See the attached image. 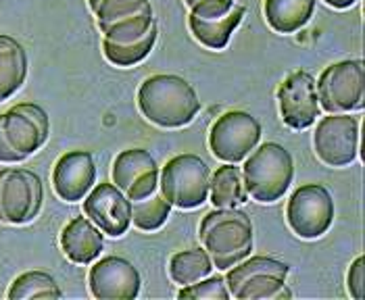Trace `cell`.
Wrapping results in <instances>:
<instances>
[{
	"label": "cell",
	"mask_w": 365,
	"mask_h": 300,
	"mask_svg": "<svg viewBox=\"0 0 365 300\" xmlns=\"http://www.w3.org/2000/svg\"><path fill=\"white\" fill-rule=\"evenodd\" d=\"M142 115L159 128H184L200 110V100L190 83L180 76L159 73L144 80L138 90Z\"/></svg>",
	"instance_id": "obj_1"
},
{
	"label": "cell",
	"mask_w": 365,
	"mask_h": 300,
	"mask_svg": "<svg viewBox=\"0 0 365 300\" xmlns=\"http://www.w3.org/2000/svg\"><path fill=\"white\" fill-rule=\"evenodd\" d=\"M198 236L213 267L225 271L251 254L253 221L238 209H215L202 217Z\"/></svg>",
	"instance_id": "obj_2"
},
{
	"label": "cell",
	"mask_w": 365,
	"mask_h": 300,
	"mask_svg": "<svg viewBox=\"0 0 365 300\" xmlns=\"http://www.w3.org/2000/svg\"><path fill=\"white\" fill-rule=\"evenodd\" d=\"M242 177L249 196L257 202H276L292 184V155L278 142H265L247 159Z\"/></svg>",
	"instance_id": "obj_3"
},
{
	"label": "cell",
	"mask_w": 365,
	"mask_h": 300,
	"mask_svg": "<svg viewBox=\"0 0 365 300\" xmlns=\"http://www.w3.org/2000/svg\"><path fill=\"white\" fill-rule=\"evenodd\" d=\"M290 267L272 257H251L230 267L225 286L230 296L238 300H282L292 292L286 286Z\"/></svg>",
	"instance_id": "obj_4"
},
{
	"label": "cell",
	"mask_w": 365,
	"mask_h": 300,
	"mask_svg": "<svg viewBox=\"0 0 365 300\" xmlns=\"http://www.w3.org/2000/svg\"><path fill=\"white\" fill-rule=\"evenodd\" d=\"M88 4L105 33L103 40L117 46L136 44L157 26L150 0H88Z\"/></svg>",
	"instance_id": "obj_5"
},
{
	"label": "cell",
	"mask_w": 365,
	"mask_h": 300,
	"mask_svg": "<svg viewBox=\"0 0 365 300\" xmlns=\"http://www.w3.org/2000/svg\"><path fill=\"white\" fill-rule=\"evenodd\" d=\"M211 169L197 155H178L159 175L161 194L171 207L197 209L209 196Z\"/></svg>",
	"instance_id": "obj_6"
},
{
	"label": "cell",
	"mask_w": 365,
	"mask_h": 300,
	"mask_svg": "<svg viewBox=\"0 0 365 300\" xmlns=\"http://www.w3.org/2000/svg\"><path fill=\"white\" fill-rule=\"evenodd\" d=\"M319 107L328 113H353L365 105L364 61H340L324 69L315 83Z\"/></svg>",
	"instance_id": "obj_7"
},
{
	"label": "cell",
	"mask_w": 365,
	"mask_h": 300,
	"mask_svg": "<svg viewBox=\"0 0 365 300\" xmlns=\"http://www.w3.org/2000/svg\"><path fill=\"white\" fill-rule=\"evenodd\" d=\"M44 200L42 180L24 167L0 169V221L24 225L38 217Z\"/></svg>",
	"instance_id": "obj_8"
},
{
	"label": "cell",
	"mask_w": 365,
	"mask_h": 300,
	"mask_svg": "<svg viewBox=\"0 0 365 300\" xmlns=\"http://www.w3.org/2000/svg\"><path fill=\"white\" fill-rule=\"evenodd\" d=\"M286 219L290 229L303 238H322L334 221V200L322 184L301 186L288 200Z\"/></svg>",
	"instance_id": "obj_9"
},
{
	"label": "cell",
	"mask_w": 365,
	"mask_h": 300,
	"mask_svg": "<svg viewBox=\"0 0 365 300\" xmlns=\"http://www.w3.org/2000/svg\"><path fill=\"white\" fill-rule=\"evenodd\" d=\"M261 140V123L251 113L230 110L222 115L209 134L211 152L225 163H240Z\"/></svg>",
	"instance_id": "obj_10"
},
{
	"label": "cell",
	"mask_w": 365,
	"mask_h": 300,
	"mask_svg": "<svg viewBox=\"0 0 365 300\" xmlns=\"http://www.w3.org/2000/svg\"><path fill=\"white\" fill-rule=\"evenodd\" d=\"M315 155L328 167L351 165L359 155V121L349 113H330L317 123Z\"/></svg>",
	"instance_id": "obj_11"
},
{
	"label": "cell",
	"mask_w": 365,
	"mask_h": 300,
	"mask_svg": "<svg viewBox=\"0 0 365 300\" xmlns=\"http://www.w3.org/2000/svg\"><path fill=\"white\" fill-rule=\"evenodd\" d=\"M2 130L9 144L24 159H28L46 144L51 134V121L40 105L21 103L2 113Z\"/></svg>",
	"instance_id": "obj_12"
},
{
	"label": "cell",
	"mask_w": 365,
	"mask_h": 300,
	"mask_svg": "<svg viewBox=\"0 0 365 300\" xmlns=\"http://www.w3.org/2000/svg\"><path fill=\"white\" fill-rule=\"evenodd\" d=\"M282 121L292 130H307L319 117V98L309 71L290 73L278 88Z\"/></svg>",
	"instance_id": "obj_13"
},
{
	"label": "cell",
	"mask_w": 365,
	"mask_h": 300,
	"mask_svg": "<svg viewBox=\"0 0 365 300\" xmlns=\"http://www.w3.org/2000/svg\"><path fill=\"white\" fill-rule=\"evenodd\" d=\"M90 292L101 300H134L140 294V271L123 257L101 259L88 275Z\"/></svg>",
	"instance_id": "obj_14"
},
{
	"label": "cell",
	"mask_w": 365,
	"mask_h": 300,
	"mask_svg": "<svg viewBox=\"0 0 365 300\" xmlns=\"http://www.w3.org/2000/svg\"><path fill=\"white\" fill-rule=\"evenodd\" d=\"M84 213L103 234L119 238L132 225V205L115 184H98L86 196Z\"/></svg>",
	"instance_id": "obj_15"
},
{
	"label": "cell",
	"mask_w": 365,
	"mask_h": 300,
	"mask_svg": "<svg viewBox=\"0 0 365 300\" xmlns=\"http://www.w3.org/2000/svg\"><path fill=\"white\" fill-rule=\"evenodd\" d=\"M159 165L150 152L130 148L117 155L113 163V182L128 196L130 202L140 200L159 188Z\"/></svg>",
	"instance_id": "obj_16"
},
{
	"label": "cell",
	"mask_w": 365,
	"mask_h": 300,
	"mask_svg": "<svg viewBox=\"0 0 365 300\" xmlns=\"http://www.w3.org/2000/svg\"><path fill=\"white\" fill-rule=\"evenodd\" d=\"M96 182V165L90 152L71 150L65 152L55 163L53 171V188L56 196L65 202H78Z\"/></svg>",
	"instance_id": "obj_17"
},
{
	"label": "cell",
	"mask_w": 365,
	"mask_h": 300,
	"mask_svg": "<svg viewBox=\"0 0 365 300\" xmlns=\"http://www.w3.org/2000/svg\"><path fill=\"white\" fill-rule=\"evenodd\" d=\"M103 234L88 217L71 219L61 232V248L65 257L78 265H88L103 252Z\"/></svg>",
	"instance_id": "obj_18"
},
{
	"label": "cell",
	"mask_w": 365,
	"mask_h": 300,
	"mask_svg": "<svg viewBox=\"0 0 365 300\" xmlns=\"http://www.w3.org/2000/svg\"><path fill=\"white\" fill-rule=\"evenodd\" d=\"M28 78V55L24 46L0 33V103L11 98Z\"/></svg>",
	"instance_id": "obj_19"
},
{
	"label": "cell",
	"mask_w": 365,
	"mask_h": 300,
	"mask_svg": "<svg viewBox=\"0 0 365 300\" xmlns=\"http://www.w3.org/2000/svg\"><path fill=\"white\" fill-rule=\"evenodd\" d=\"M245 17V6L234 4L230 13L220 19H198L195 15L188 17V28L198 42L211 51H224L234 33V29L240 26Z\"/></svg>",
	"instance_id": "obj_20"
},
{
	"label": "cell",
	"mask_w": 365,
	"mask_h": 300,
	"mask_svg": "<svg viewBox=\"0 0 365 300\" xmlns=\"http://www.w3.org/2000/svg\"><path fill=\"white\" fill-rule=\"evenodd\" d=\"M209 194L215 209H236L238 205H245L249 200V192L245 188L242 167L236 163L217 167L211 175Z\"/></svg>",
	"instance_id": "obj_21"
},
{
	"label": "cell",
	"mask_w": 365,
	"mask_h": 300,
	"mask_svg": "<svg viewBox=\"0 0 365 300\" xmlns=\"http://www.w3.org/2000/svg\"><path fill=\"white\" fill-rule=\"evenodd\" d=\"M315 0H265V19L278 33H294L313 17Z\"/></svg>",
	"instance_id": "obj_22"
},
{
	"label": "cell",
	"mask_w": 365,
	"mask_h": 300,
	"mask_svg": "<svg viewBox=\"0 0 365 300\" xmlns=\"http://www.w3.org/2000/svg\"><path fill=\"white\" fill-rule=\"evenodd\" d=\"M211 271H213V263L207 250H200V248L175 252L169 261V275L180 286H190L198 279L207 277Z\"/></svg>",
	"instance_id": "obj_23"
},
{
	"label": "cell",
	"mask_w": 365,
	"mask_h": 300,
	"mask_svg": "<svg viewBox=\"0 0 365 300\" xmlns=\"http://www.w3.org/2000/svg\"><path fill=\"white\" fill-rule=\"evenodd\" d=\"M130 205H132V223L142 232H155L163 227L171 213V205L161 194V188H157L153 194L144 196L140 200H134Z\"/></svg>",
	"instance_id": "obj_24"
},
{
	"label": "cell",
	"mask_w": 365,
	"mask_h": 300,
	"mask_svg": "<svg viewBox=\"0 0 365 300\" xmlns=\"http://www.w3.org/2000/svg\"><path fill=\"white\" fill-rule=\"evenodd\" d=\"M11 300L21 299H61L63 292L56 286L55 277L46 271L21 273L9 288Z\"/></svg>",
	"instance_id": "obj_25"
},
{
	"label": "cell",
	"mask_w": 365,
	"mask_h": 300,
	"mask_svg": "<svg viewBox=\"0 0 365 300\" xmlns=\"http://www.w3.org/2000/svg\"><path fill=\"white\" fill-rule=\"evenodd\" d=\"M157 38H159V28L155 26L142 40H138L136 44H130V46H117V44L103 40V53L107 56V61L117 67H132L150 55V51L157 44Z\"/></svg>",
	"instance_id": "obj_26"
},
{
	"label": "cell",
	"mask_w": 365,
	"mask_h": 300,
	"mask_svg": "<svg viewBox=\"0 0 365 300\" xmlns=\"http://www.w3.org/2000/svg\"><path fill=\"white\" fill-rule=\"evenodd\" d=\"M178 299L227 300L230 292H227V286H225V277L215 275V277H209V279L202 277V279H198L190 286H182V290L178 292Z\"/></svg>",
	"instance_id": "obj_27"
},
{
	"label": "cell",
	"mask_w": 365,
	"mask_h": 300,
	"mask_svg": "<svg viewBox=\"0 0 365 300\" xmlns=\"http://www.w3.org/2000/svg\"><path fill=\"white\" fill-rule=\"evenodd\" d=\"M190 6V15L198 19H220L230 13L234 0H186Z\"/></svg>",
	"instance_id": "obj_28"
},
{
	"label": "cell",
	"mask_w": 365,
	"mask_h": 300,
	"mask_svg": "<svg viewBox=\"0 0 365 300\" xmlns=\"http://www.w3.org/2000/svg\"><path fill=\"white\" fill-rule=\"evenodd\" d=\"M346 284H349V292L355 300L365 299V259L364 257H357L355 263L351 265L349 269V277H346Z\"/></svg>",
	"instance_id": "obj_29"
},
{
	"label": "cell",
	"mask_w": 365,
	"mask_h": 300,
	"mask_svg": "<svg viewBox=\"0 0 365 300\" xmlns=\"http://www.w3.org/2000/svg\"><path fill=\"white\" fill-rule=\"evenodd\" d=\"M26 161L4 136V130H2V115H0V163H21Z\"/></svg>",
	"instance_id": "obj_30"
},
{
	"label": "cell",
	"mask_w": 365,
	"mask_h": 300,
	"mask_svg": "<svg viewBox=\"0 0 365 300\" xmlns=\"http://www.w3.org/2000/svg\"><path fill=\"white\" fill-rule=\"evenodd\" d=\"M328 6H334V9H349V6H353L357 0H324Z\"/></svg>",
	"instance_id": "obj_31"
}]
</instances>
